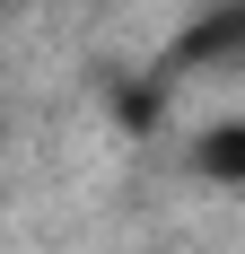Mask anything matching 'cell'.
Wrapping results in <instances>:
<instances>
[{
  "label": "cell",
  "mask_w": 245,
  "mask_h": 254,
  "mask_svg": "<svg viewBox=\"0 0 245 254\" xmlns=\"http://www.w3.org/2000/svg\"><path fill=\"white\" fill-rule=\"evenodd\" d=\"M193 176L201 184H245V114L193 131Z\"/></svg>",
  "instance_id": "6da1fadb"
},
{
  "label": "cell",
  "mask_w": 245,
  "mask_h": 254,
  "mask_svg": "<svg viewBox=\"0 0 245 254\" xmlns=\"http://www.w3.org/2000/svg\"><path fill=\"white\" fill-rule=\"evenodd\" d=\"M0 9H18V0H0Z\"/></svg>",
  "instance_id": "7a4b0ae2"
}]
</instances>
